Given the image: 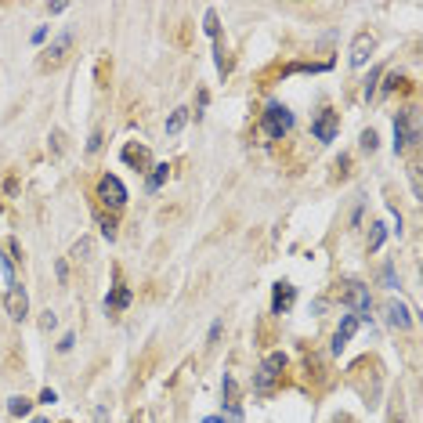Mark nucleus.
Listing matches in <instances>:
<instances>
[{
  "label": "nucleus",
  "mask_w": 423,
  "mask_h": 423,
  "mask_svg": "<svg viewBox=\"0 0 423 423\" xmlns=\"http://www.w3.org/2000/svg\"><path fill=\"white\" fill-rule=\"evenodd\" d=\"M340 301L348 304L355 311V319L362 322L369 319V311H373V297H369V286H362V282H344V290H340Z\"/></svg>",
  "instance_id": "1"
},
{
  "label": "nucleus",
  "mask_w": 423,
  "mask_h": 423,
  "mask_svg": "<svg viewBox=\"0 0 423 423\" xmlns=\"http://www.w3.org/2000/svg\"><path fill=\"white\" fill-rule=\"evenodd\" d=\"M98 203H102V207H109L113 214L127 207V188H123V181L116 174H102L98 178Z\"/></svg>",
  "instance_id": "2"
},
{
  "label": "nucleus",
  "mask_w": 423,
  "mask_h": 423,
  "mask_svg": "<svg viewBox=\"0 0 423 423\" xmlns=\"http://www.w3.org/2000/svg\"><path fill=\"white\" fill-rule=\"evenodd\" d=\"M420 141V120H416V109H405V113L395 116V152H405Z\"/></svg>",
  "instance_id": "3"
},
{
  "label": "nucleus",
  "mask_w": 423,
  "mask_h": 423,
  "mask_svg": "<svg viewBox=\"0 0 423 423\" xmlns=\"http://www.w3.org/2000/svg\"><path fill=\"white\" fill-rule=\"evenodd\" d=\"M282 369H286V355L275 351V355L264 358L261 369H257V376H254V391H257V395H268V391L275 387V380L282 376Z\"/></svg>",
  "instance_id": "4"
},
{
  "label": "nucleus",
  "mask_w": 423,
  "mask_h": 423,
  "mask_svg": "<svg viewBox=\"0 0 423 423\" xmlns=\"http://www.w3.org/2000/svg\"><path fill=\"white\" fill-rule=\"evenodd\" d=\"M290 127H293V116H290L286 105L272 102L268 109H264V131H268V138H282Z\"/></svg>",
  "instance_id": "5"
},
{
  "label": "nucleus",
  "mask_w": 423,
  "mask_h": 423,
  "mask_svg": "<svg viewBox=\"0 0 423 423\" xmlns=\"http://www.w3.org/2000/svg\"><path fill=\"white\" fill-rule=\"evenodd\" d=\"M4 308H8V315H11L15 322H22V319L29 315V297H26V286H22L19 279H11V282H8Z\"/></svg>",
  "instance_id": "6"
},
{
  "label": "nucleus",
  "mask_w": 423,
  "mask_h": 423,
  "mask_svg": "<svg viewBox=\"0 0 423 423\" xmlns=\"http://www.w3.org/2000/svg\"><path fill=\"white\" fill-rule=\"evenodd\" d=\"M69 51H73V33H62L51 47L44 51V58H40V69H58L62 62L69 58Z\"/></svg>",
  "instance_id": "7"
},
{
  "label": "nucleus",
  "mask_w": 423,
  "mask_h": 423,
  "mask_svg": "<svg viewBox=\"0 0 423 423\" xmlns=\"http://www.w3.org/2000/svg\"><path fill=\"white\" fill-rule=\"evenodd\" d=\"M340 131V113H333V109H322L319 120L311 123V134H315L319 141H333Z\"/></svg>",
  "instance_id": "8"
},
{
  "label": "nucleus",
  "mask_w": 423,
  "mask_h": 423,
  "mask_svg": "<svg viewBox=\"0 0 423 423\" xmlns=\"http://www.w3.org/2000/svg\"><path fill=\"white\" fill-rule=\"evenodd\" d=\"M373 47H376V37L362 29V33L355 37V44H351V66H355V69H358V66H366V62H369Z\"/></svg>",
  "instance_id": "9"
},
{
  "label": "nucleus",
  "mask_w": 423,
  "mask_h": 423,
  "mask_svg": "<svg viewBox=\"0 0 423 423\" xmlns=\"http://www.w3.org/2000/svg\"><path fill=\"white\" fill-rule=\"evenodd\" d=\"M384 311H387V322L395 326V329H413V315H409V308H405L402 301L391 297V301L384 304Z\"/></svg>",
  "instance_id": "10"
},
{
  "label": "nucleus",
  "mask_w": 423,
  "mask_h": 423,
  "mask_svg": "<svg viewBox=\"0 0 423 423\" xmlns=\"http://www.w3.org/2000/svg\"><path fill=\"white\" fill-rule=\"evenodd\" d=\"M293 301H297L293 282H279V286H275V297H272V311H275V315H286V311L293 308Z\"/></svg>",
  "instance_id": "11"
},
{
  "label": "nucleus",
  "mask_w": 423,
  "mask_h": 423,
  "mask_svg": "<svg viewBox=\"0 0 423 423\" xmlns=\"http://www.w3.org/2000/svg\"><path fill=\"white\" fill-rule=\"evenodd\" d=\"M123 163H131V167H138V170H152V167H156V163H152V152H149L145 145H134V141L123 149Z\"/></svg>",
  "instance_id": "12"
},
{
  "label": "nucleus",
  "mask_w": 423,
  "mask_h": 423,
  "mask_svg": "<svg viewBox=\"0 0 423 423\" xmlns=\"http://www.w3.org/2000/svg\"><path fill=\"white\" fill-rule=\"evenodd\" d=\"M355 329H358V319H355V315H344L340 329L333 333V355H340L344 348H348V340L355 337Z\"/></svg>",
  "instance_id": "13"
},
{
  "label": "nucleus",
  "mask_w": 423,
  "mask_h": 423,
  "mask_svg": "<svg viewBox=\"0 0 423 423\" xmlns=\"http://www.w3.org/2000/svg\"><path fill=\"white\" fill-rule=\"evenodd\" d=\"M91 254H94V239H91V235H84V239H76V243H73V250H69V257H73L76 264L91 261Z\"/></svg>",
  "instance_id": "14"
},
{
  "label": "nucleus",
  "mask_w": 423,
  "mask_h": 423,
  "mask_svg": "<svg viewBox=\"0 0 423 423\" xmlns=\"http://www.w3.org/2000/svg\"><path fill=\"white\" fill-rule=\"evenodd\" d=\"M127 304H131V290L120 282V286H116V293H113V297H105V311H123Z\"/></svg>",
  "instance_id": "15"
},
{
  "label": "nucleus",
  "mask_w": 423,
  "mask_h": 423,
  "mask_svg": "<svg viewBox=\"0 0 423 423\" xmlns=\"http://www.w3.org/2000/svg\"><path fill=\"white\" fill-rule=\"evenodd\" d=\"M185 120H188V109H174V113H170V120H167V134H178V131L185 127Z\"/></svg>",
  "instance_id": "16"
},
{
  "label": "nucleus",
  "mask_w": 423,
  "mask_h": 423,
  "mask_svg": "<svg viewBox=\"0 0 423 423\" xmlns=\"http://www.w3.org/2000/svg\"><path fill=\"white\" fill-rule=\"evenodd\" d=\"M29 409H33V402H26V398H11V402H8V413H11V416H26Z\"/></svg>",
  "instance_id": "17"
},
{
  "label": "nucleus",
  "mask_w": 423,
  "mask_h": 423,
  "mask_svg": "<svg viewBox=\"0 0 423 423\" xmlns=\"http://www.w3.org/2000/svg\"><path fill=\"white\" fill-rule=\"evenodd\" d=\"M380 76H384V66H376V69L369 73V80H366V91H362V94H366V102H369L373 94H376V80H380Z\"/></svg>",
  "instance_id": "18"
},
{
  "label": "nucleus",
  "mask_w": 423,
  "mask_h": 423,
  "mask_svg": "<svg viewBox=\"0 0 423 423\" xmlns=\"http://www.w3.org/2000/svg\"><path fill=\"white\" fill-rule=\"evenodd\" d=\"M380 279H384V286H387V290H398V279H395V264H384V268H380Z\"/></svg>",
  "instance_id": "19"
},
{
  "label": "nucleus",
  "mask_w": 423,
  "mask_h": 423,
  "mask_svg": "<svg viewBox=\"0 0 423 423\" xmlns=\"http://www.w3.org/2000/svg\"><path fill=\"white\" fill-rule=\"evenodd\" d=\"M384 235H387L384 225L376 221V225H373V235H369V250H380V246H384Z\"/></svg>",
  "instance_id": "20"
},
{
  "label": "nucleus",
  "mask_w": 423,
  "mask_h": 423,
  "mask_svg": "<svg viewBox=\"0 0 423 423\" xmlns=\"http://www.w3.org/2000/svg\"><path fill=\"white\" fill-rule=\"evenodd\" d=\"M163 178H167V167H152V178H149V192H156V188L163 185Z\"/></svg>",
  "instance_id": "21"
},
{
  "label": "nucleus",
  "mask_w": 423,
  "mask_h": 423,
  "mask_svg": "<svg viewBox=\"0 0 423 423\" xmlns=\"http://www.w3.org/2000/svg\"><path fill=\"white\" fill-rule=\"evenodd\" d=\"M102 235L105 239H116V221L113 217H102Z\"/></svg>",
  "instance_id": "22"
},
{
  "label": "nucleus",
  "mask_w": 423,
  "mask_h": 423,
  "mask_svg": "<svg viewBox=\"0 0 423 423\" xmlns=\"http://www.w3.org/2000/svg\"><path fill=\"white\" fill-rule=\"evenodd\" d=\"M376 141H380V138H376V131H366V134H362V149H366V152H373V149H376Z\"/></svg>",
  "instance_id": "23"
},
{
  "label": "nucleus",
  "mask_w": 423,
  "mask_h": 423,
  "mask_svg": "<svg viewBox=\"0 0 423 423\" xmlns=\"http://www.w3.org/2000/svg\"><path fill=\"white\" fill-rule=\"evenodd\" d=\"M207 33H210V37L221 33V26H217V15H214V11H207Z\"/></svg>",
  "instance_id": "24"
},
{
  "label": "nucleus",
  "mask_w": 423,
  "mask_h": 423,
  "mask_svg": "<svg viewBox=\"0 0 423 423\" xmlns=\"http://www.w3.org/2000/svg\"><path fill=\"white\" fill-rule=\"evenodd\" d=\"M98 149H102V131H94L91 141H87V152H98Z\"/></svg>",
  "instance_id": "25"
},
{
  "label": "nucleus",
  "mask_w": 423,
  "mask_h": 423,
  "mask_svg": "<svg viewBox=\"0 0 423 423\" xmlns=\"http://www.w3.org/2000/svg\"><path fill=\"white\" fill-rule=\"evenodd\" d=\"M40 326H44V329H55V326H58V315H55V311H47Z\"/></svg>",
  "instance_id": "26"
},
{
  "label": "nucleus",
  "mask_w": 423,
  "mask_h": 423,
  "mask_svg": "<svg viewBox=\"0 0 423 423\" xmlns=\"http://www.w3.org/2000/svg\"><path fill=\"white\" fill-rule=\"evenodd\" d=\"M398 84H402V76H398V73H391V76H387V84H384V91H395Z\"/></svg>",
  "instance_id": "27"
},
{
  "label": "nucleus",
  "mask_w": 423,
  "mask_h": 423,
  "mask_svg": "<svg viewBox=\"0 0 423 423\" xmlns=\"http://www.w3.org/2000/svg\"><path fill=\"white\" fill-rule=\"evenodd\" d=\"M73 344H76V337H73V333H66V337H62V344H58V351H69Z\"/></svg>",
  "instance_id": "28"
},
{
  "label": "nucleus",
  "mask_w": 423,
  "mask_h": 423,
  "mask_svg": "<svg viewBox=\"0 0 423 423\" xmlns=\"http://www.w3.org/2000/svg\"><path fill=\"white\" fill-rule=\"evenodd\" d=\"M33 423H44V420H33Z\"/></svg>",
  "instance_id": "29"
}]
</instances>
